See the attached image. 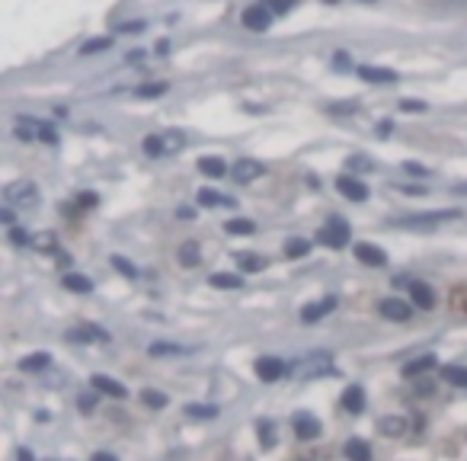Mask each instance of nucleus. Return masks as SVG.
Returning <instances> with one entry per match:
<instances>
[{
	"instance_id": "obj_1",
	"label": "nucleus",
	"mask_w": 467,
	"mask_h": 461,
	"mask_svg": "<svg viewBox=\"0 0 467 461\" xmlns=\"http://www.w3.org/2000/svg\"><path fill=\"white\" fill-rule=\"evenodd\" d=\"M461 209H448V211H425V215H406V218H394V228H413V230H432L445 221H458Z\"/></svg>"
},
{
	"instance_id": "obj_2",
	"label": "nucleus",
	"mask_w": 467,
	"mask_h": 461,
	"mask_svg": "<svg viewBox=\"0 0 467 461\" xmlns=\"http://www.w3.org/2000/svg\"><path fill=\"white\" fill-rule=\"evenodd\" d=\"M323 375H333V356L330 352H311V356H304L294 365V378H301V381L323 378Z\"/></svg>"
},
{
	"instance_id": "obj_3",
	"label": "nucleus",
	"mask_w": 467,
	"mask_h": 461,
	"mask_svg": "<svg viewBox=\"0 0 467 461\" xmlns=\"http://www.w3.org/2000/svg\"><path fill=\"white\" fill-rule=\"evenodd\" d=\"M317 240L323 247H333V250H342L349 244V224L342 218H330L320 230H317Z\"/></svg>"
},
{
	"instance_id": "obj_4",
	"label": "nucleus",
	"mask_w": 467,
	"mask_h": 461,
	"mask_svg": "<svg viewBox=\"0 0 467 461\" xmlns=\"http://www.w3.org/2000/svg\"><path fill=\"white\" fill-rule=\"evenodd\" d=\"M4 196H7L10 205H26V202H35V199H39V189H35L32 180H16L4 189Z\"/></svg>"
},
{
	"instance_id": "obj_5",
	"label": "nucleus",
	"mask_w": 467,
	"mask_h": 461,
	"mask_svg": "<svg viewBox=\"0 0 467 461\" xmlns=\"http://www.w3.org/2000/svg\"><path fill=\"white\" fill-rule=\"evenodd\" d=\"M292 429H294V436H298V439H317V436L323 433L320 419H317L314 413H304V410L292 417Z\"/></svg>"
},
{
	"instance_id": "obj_6",
	"label": "nucleus",
	"mask_w": 467,
	"mask_h": 461,
	"mask_svg": "<svg viewBox=\"0 0 467 461\" xmlns=\"http://www.w3.org/2000/svg\"><path fill=\"white\" fill-rule=\"evenodd\" d=\"M336 189H340V196H346L349 202H365L368 199V186L359 176H336Z\"/></svg>"
},
{
	"instance_id": "obj_7",
	"label": "nucleus",
	"mask_w": 467,
	"mask_h": 461,
	"mask_svg": "<svg viewBox=\"0 0 467 461\" xmlns=\"http://www.w3.org/2000/svg\"><path fill=\"white\" fill-rule=\"evenodd\" d=\"M266 173V167L259 161H250V157H240L237 164H234V167H230V180L234 183H253V180H259V176Z\"/></svg>"
},
{
	"instance_id": "obj_8",
	"label": "nucleus",
	"mask_w": 467,
	"mask_h": 461,
	"mask_svg": "<svg viewBox=\"0 0 467 461\" xmlns=\"http://www.w3.org/2000/svg\"><path fill=\"white\" fill-rule=\"evenodd\" d=\"M244 26L247 29H253V32H266L269 29V23H272V10L266 7V4H253V7H247L244 10Z\"/></svg>"
},
{
	"instance_id": "obj_9",
	"label": "nucleus",
	"mask_w": 467,
	"mask_h": 461,
	"mask_svg": "<svg viewBox=\"0 0 467 461\" xmlns=\"http://www.w3.org/2000/svg\"><path fill=\"white\" fill-rule=\"evenodd\" d=\"M282 375H285V362H282V359H275V356L256 359V378H259V381L272 384V381H279Z\"/></svg>"
},
{
	"instance_id": "obj_10",
	"label": "nucleus",
	"mask_w": 467,
	"mask_h": 461,
	"mask_svg": "<svg viewBox=\"0 0 467 461\" xmlns=\"http://www.w3.org/2000/svg\"><path fill=\"white\" fill-rule=\"evenodd\" d=\"M356 74L365 77L368 84H397V80H400L397 70H391V68H375V64H359Z\"/></svg>"
},
{
	"instance_id": "obj_11",
	"label": "nucleus",
	"mask_w": 467,
	"mask_h": 461,
	"mask_svg": "<svg viewBox=\"0 0 467 461\" xmlns=\"http://www.w3.org/2000/svg\"><path fill=\"white\" fill-rule=\"evenodd\" d=\"M356 257H359V263H365V266H387V253L381 250V247H375V244H368V240H359L356 244Z\"/></svg>"
},
{
	"instance_id": "obj_12",
	"label": "nucleus",
	"mask_w": 467,
	"mask_h": 461,
	"mask_svg": "<svg viewBox=\"0 0 467 461\" xmlns=\"http://www.w3.org/2000/svg\"><path fill=\"white\" fill-rule=\"evenodd\" d=\"M90 384H93V391L109 394V398H116V400H122V398L128 394L125 384L116 381V378H109V375H93V378H90Z\"/></svg>"
},
{
	"instance_id": "obj_13",
	"label": "nucleus",
	"mask_w": 467,
	"mask_h": 461,
	"mask_svg": "<svg viewBox=\"0 0 467 461\" xmlns=\"http://www.w3.org/2000/svg\"><path fill=\"white\" fill-rule=\"evenodd\" d=\"M378 307H381V317H387V321H394V324L410 321V305L400 298H384Z\"/></svg>"
},
{
	"instance_id": "obj_14",
	"label": "nucleus",
	"mask_w": 467,
	"mask_h": 461,
	"mask_svg": "<svg viewBox=\"0 0 467 461\" xmlns=\"http://www.w3.org/2000/svg\"><path fill=\"white\" fill-rule=\"evenodd\" d=\"M330 311H336V298H333V295H327V298L314 301V305H307L304 311H301V321L317 324V321H320V317H327Z\"/></svg>"
},
{
	"instance_id": "obj_15",
	"label": "nucleus",
	"mask_w": 467,
	"mask_h": 461,
	"mask_svg": "<svg viewBox=\"0 0 467 461\" xmlns=\"http://www.w3.org/2000/svg\"><path fill=\"white\" fill-rule=\"evenodd\" d=\"M340 404H342L346 413H362L365 410V388L362 384H349L346 391H342Z\"/></svg>"
},
{
	"instance_id": "obj_16",
	"label": "nucleus",
	"mask_w": 467,
	"mask_h": 461,
	"mask_svg": "<svg viewBox=\"0 0 467 461\" xmlns=\"http://www.w3.org/2000/svg\"><path fill=\"white\" fill-rule=\"evenodd\" d=\"M196 199H199V205H208V209H234V205H237L230 196H221V192H215V189H208V186L199 189Z\"/></svg>"
},
{
	"instance_id": "obj_17",
	"label": "nucleus",
	"mask_w": 467,
	"mask_h": 461,
	"mask_svg": "<svg viewBox=\"0 0 467 461\" xmlns=\"http://www.w3.org/2000/svg\"><path fill=\"white\" fill-rule=\"evenodd\" d=\"M410 301L416 307H423V311H429V307H435V292L425 282H413L410 279Z\"/></svg>"
},
{
	"instance_id": "obj_18",
	"label": "nucleus",
	"mask_w": 467,
	"mask_h": 461,
	"mask_svg": "<svg viewBox=\"0 0 467 461\" xmlns=\"http://www.w3.org/2000/svg\"><path fill=\"white\" fill-rule=\"evenodd\" d=\"M378 433L391 436V439H400V436H406V419L404 417H384V419H378Z\"/></svg>"
},
{
	"instance_id": "obj_19",
	"label": "nucleus",
	"mask_w": 467,
	"mask_h": 461,
	"mask_svg": "<svg viewBox=\"0 0 467 461\" xmlns=\"http://www.w3.org/2000/svg\"><path fill=\"white\" fill-rule=\"evenodd\" d=\"M68 340L70 343H90V340H109V333L106 330H99V327H74V330H68Z\"/></svg>"
},
{
	"instance_id": "obj_20",
	"label": "nucleus",
	"mask_w": 467,
	"mask_h": 461,
	"mask_svg": "<svg viewBox=\"0 0 467 461\" xmlns=\"http://www.w3.org/2000/svg\"><path fill=\"white\" fill-rule=\"evenodd\" d=\"M199 170H202L205 176H211V180H221V176L230 173V167L221 161V157H202V161H199Z\"/></svg>"
},
{
	"instance_id": "obj_21",
	"label": "nucleus",
	"mask_w": 467,
	"mask_h": 461,
	"mask_svg": "<svg viewBox=\"0 0 467 461\" xmlns=\"http://www.w3.org/2000/svg\"><path fill=\"white\" fill-rule=\"evenodd\" d=\"M342 455H346L349 461H368V458H371V448H368V442L349 439L346 445H342Z\"/></svg>"
},
{
	"instance_id": "obj_22",
	"label": "nucleus",
	"mask_w": 467,
	"mask_h": 461,
	"mask_svg": "<svg viewBox=\"0 0 467 461\" xmlns=\"http://www.w3.org/2000/svg\"><path fill=\"white\" fill-rule=\"evenodd\" d=\"M442 381L454 388H467V369L464 365H442Z\"/></svg>"
},
{
	"instance_id": "obj_23",
	"label": "nucleus",
	"mask_w": 467,
	"mask_h": 461,
	"mask_svg": "<svg viewBox=\"0 0 467 461\" xmlns=\"http://www.w3.org/2000/svg\"><path fill=\"white\" fill-rule=\"evenodd\" d=\"M141 147H144L147 157H167V141H163V135H147L144 141H141Z\"/></svg>"
},
{
	"instance_id": "obj_24",
	"label": "nucleus",
	"mask_w": 467,
	"mask_h": 461,
	"mask_svg": "<svg viewBox=\"0 0 467 461\" xmlns=\"http://www.w3.org/2000/svg\"><path fill=\"white\" fill-rule=\"evenodd\" d=\"M112 49V35H93L80 45V55H99V51H109Z\"/></svg>"
},
{
	"instance_id": "obj_25",
	"label": "nucleus",
	"mask_w": 467,
	"mask_h": 461,
	"mask_svg": "<svg viewBox=\"0 0 467 461\" xmlns=\"http://www.w3.org/2000/svg\"><path fill=\"white\" fill-rule=\"evenodd\" d=\"M429 369H435V356H419V359H413V362L404 365V375L416 378V375H425Z\"/></svg>"
},
{
	"instance_id": "obj_26",
	"label": "nucleus",
	"mask_w": 467,
	"mask_h": 461,
	"mask_svg": "<svg viewBox=\"0 0 467 461\" xmlns=\"http://www.w3.org/2000/svg\"><path fill=\"white\" fill-rule=\"evenodd\" d=\"M237 266L244 269V273H259V269H266V257H259V253H237Z\"/></svg>"
},
{
	"instance_id": "obj_27",
	"label": "nucleus",
	"mask_w": 467,
	"mask_h": 461,
	"mask_svg": "<svg viewBox=\"0 0 467 461\" xmlns=\"http://www.w3.org/2000/svg\"><path fill=\"white\" fill-rule=\"evenodd\" d=\"M64 288H68V292H77V295H90L93 292V282L87 279V276L70 273V276H64Z\"/></svg>"
},
{
	"instance_id": "obj_28",
	"label": "nucleus",
	"mask_w": 467,
	"mask_h": 461,
	"mask_svg": "<svg viewBox=\"0 0 467 461\" xmlns=\"http://www.w3.org/2000/svg\"><path fill=\"white\" fill-rule=\"evenodd\" d=\"M224 230H228V234H237V238H247V234H256V224H253L250 218H230V221L224 224Z\"/></svg>"
},
{
	"instance_id": "obj_29",
	"label": "nucleus",
	"mask_w": 467,
	"mask_h": 461,
	"mask_svg": "<svg viewBox=\"0 0 467 461\" xmlns=\"http://www.w3.org/2000/svg\"><path fill=\"white\" fill-rule=\"evenodd\" d=\"M51 365V356L49 352H32V356H26L20 362V369L23 371H42V369H49Z\"/></svg>"
},
{
	"instance_id": "obj_30",
	"label": "nucleus",
	"mask_w": 467,
	"mask_h": 461,
	"mask_svg": "<svg viewBox=\"0 0 467 461\" xmlns=\"http://www.w3.org/2000/svg\"><path fill=\"white\" fill-rule=\"evenodd\" d=\"M147 352H151L154 359H161V356H182V352H189V350L186 346H176V343H151Z\"/></svg>"
},
{
	"instance_id": "obj_31",
	"label": "nucleus",
	"mask_w": 467,
	"mask_h": 461,
	"mask_svg": "<svg viewBox=\"0 0 467 461\" xmlns=\"http://www.w3.org/2000/svg\"><path fill=\"white\" fill-rule=\"evenodd\" d=\"M176 259H180L182 266H199V244L196 240H186V244L180 247V253H176Z\"/></svg>"
},
{
	"instance_id": "obj_32",
	"label": "nucleus",
	"mask_w": 467,
	"mask_h": 461,
	"mask_svg": "<svg viewBox=\"0 0 467 461\" xmlns=\"http://www.w3.org/2000/svg\"><path fill=\"white\" fill-rule=\"evenodd\" d=\"M307 253H311V240H304V238H292L285 244V257H292V259H301Z\"/></svg>"
},
{
	"instance_id": "obj_33",
	"label": "nucleus",
	"mask_w": 467,
	"mask_h": 461,
	"mask_svg": "<svg viewBox=\"0 0 467 461\" xmlns=\"http://www.w3.org/2000/svg\"><path fill=\"white\" fill-rule=\"evenodd\" d=\"M141 400H144L147 407H154V410H163V407L170 404V398L163 391H154V388H147V391H141Z\"/></svg>"
},
{
	"instance_id": "obj_34",
	"label": "nucleus",
	"mask_w": 467,
	"mask_h": 461,
	"mask_svg": "<svg viewBox=\"0 0 467 461\" xmlns=\"http://www.w3.org/2000/svg\"><path fill=\"white\" fill-rule=\"evenodd\" d=\"M186 413H189V417H196V419H215L218 417V407L215 404H189Z\"/></svg>"
},
{
	"instance_id": "obj_35",
	"label": "nucleus",
	"mask_w": 467,
	"mask_h": 461,
	"mask_svg": "<svg viewBox=\"0 0 467 461\" xmlns=\"http://www.w3.org/2000/svg\"><path fill=\"white\" fill-rule=\"evenodd\" d=\"M112 269H116L119 276H125V279H138V269H135V263H128V259L119 257V253L112 257Z\"/></svg>"
},
{
	"instance_id": "obj_36",
	"label": "nucleus",
	"mask_w": 467,
	"mask_h": 461,
	"mask_svg": "<svg viewBox=\"0 0 467 461\" xmlns=\"http://www.w3.org/2000/svg\"><path fill=\"white\" fill-rule=\"evenodd\" d=\"M211 285L215 288H240L244 282H240V276H234V273H215L211 276Z\"/></svg>"
},
{
	"instance_id": "obj_37",
	"label": "nucleus",
	"mask_w": 467,
	"mask_h": 461,
	"mask_svg": "<svg viewBox=\"0 0 467 461\" xmlns=\"http://www.w3.org/2000/svg\"><path fill=\"white\" fill-rule=\"evenodd\" d=\"M35 122L32 119H16V138L20 141H32V138H39V132H35Z\"/></svg>"
},
{
	"instance_id": "obj_38",
	"label": "nucleus",
	"mask_w": 467,
	"mask_h": 461,
	"mask_svg": "<svg viewBox=\"0 0 467 461\" xmlns=\"http://www.w3.org/2000/svg\"><path fill=\"white\" fill-rule=\"evenodd\" d=\"M163 93H167V84H141L138 90H135V97L154 99V97H163Z\"/></svg>"
},
{
	"instance_id": "obj_39",
	"label": "nucleus",
	"mask_w": 467,
	"mask_h": 461,
	"mask_svg": "<svg viewBox=\"0 0 467 461\" xmlns=\"http://www.w3.org/2000/svg\"><path fill=\"white\" fill-rule=\"evenodd\" d=\"M163 141H167V151H170V154H176L182 145H186V135L176 132V128H173V132H163Z\"/></svg>"
},
{
	"instance_id": "obj_40",
	"label": "nucleus",
	"mask_w": 467,
	"mask_h": 461,
	"mask_svg": "<svg viewBox=\"0 0 467 461\" xmlns=\"http://www.w3.org/2000/svg\"><path fill=\"white\" fill-rule=\"evenodd\" d=\"M327 112H333V116H349V112H359V103H352V99H342V103H330Z\"/></svg>"
},
{
	"instance_id": "obj_41",
	"label": "nucleus",
	"mask_w": 467,
	"mask_h": 461,
	"mask_svg": "<svg viewBox=\"0 0 467 461\" xmlns=\"http://www.w3.org/2000/svg\"><path fill=\"white\" fill-rule=\"evenodd\" d=\"M263 4L272 10V13H279V16H282V13H288V10L294 7V0H263Z\"/></svg>"
},
{
	"instance_id": "obj_42",
	"label": "nucleus",
	"mask_w": 467,
	"mask_h": 461,
	"mask_svg": "<svg viewBox=\"0 0 467 461\" xmlns=\"http://www.w3.org/2000/svg\"><path fill=\"white\" fill-rule=\"evenodd\" d=\"M349 167H352V170H362V173H365V170H371V167H375V164H371L368 161V157H365V154H352V157H349Z\"/></svg>"
},
{
	"instance_id": "obj_43",
	"label": "nucleus",
	"mask_w": 467,
	"mask_h": 461,
	"mask_svg": "<svg viewBox=\"0 0 467 461\" xmlns=\"http://www.w3.org/2000/svg\"><path fill=\"white\" fill-rule=\"evenodd\" d=\"M10 240H13L16 247H29V244H32V238H29L23 228H13V230H10Z\"/></svg>"
},
{
	"instance_id": "obj_44",
	"label": "nucleus",
	"mask_w": 467,
	"mask_h": 461,
	"mask_svg": "<svg viewBox=\"0 0 467 461\" xmlns=\"http://www.w3.org/2000/svg\"><path fill=\"white\" fill-rule=\"evenodd\" d=\"M429 109V106L423 103V99H404V103H400V112H425Z\"/></svg>"
},
{
	"instance_id": "obj_45",
	"label": "nucleus",
	"mask_w": 467,
	"mask_h": 461,
	"mask_svg": "<svg viewBox=\"0 0 467 461\" xmlns=\"http://www.w3.org/2000/svg\"><path fill=\"white\" fill-rule=\"evenodd\" d=\"M39 138H42L45 145H55V141H58V132H55L51 125H39Z\"/></svg>"
},
{
	"instance_id": "obj_46",
	"label": "nucleus",
	"mask_w": 467,
	"mask_h": 461,
	"mask_svg": "<svg viewBox=\"0 0 467 461\" xmlns=\"http://www.w3.org/2000/svg\"><path fill=\"white\" fill-rule=\"evenodd\" d=\"M404 170H406L410 176H429V170L419 167V164H413V161H406V164H404Z\"/></svg>"
},
{
	"instance_id": "obj_47",
	"label": "nucleus",
	"mask_w": 467,
	"mask_h": 461,
	"mask_svg": "<svg viewBox=\"0 0 467 461\" xmlns=\"http://www.w3.org/2000/svg\"><path fill=\"white\" fill-rule=\"evenodd\" d=\"M141 29H144V23H141V20H132V23H122L119 32H141Z\"/></svg>"
},
{
	"instance_id": "obj_48",
	"label": "nucleus",
	"mask_w": 467,
	"mask_h": 461,
	"mask_svg": "<svg viewBox=\"0 0 467 461\" xmlns=\"http://www.w3.org/2000/svg\"><path fill=\"white\" fill-rule=\"evenodd\" d=\"M32 244H35V247H45V250H49V247H55V238H51V234H42V238H32Z\"/></svg>"
},
{
	"instance_id": "obj_49",
	"label": "nucleus",
	"mask_w": 467,
	"mask_h": 461,
	"mask_svg": "<svg viewBox=\"0 0 467 461\" xmlns=\"http://www.w3.org/2000/svg\"><path fill=\"white\" fill-rule=\"evenodd\" d=\"M80 202H84V209H93L99 199H96V192H80Z\"/></svg>"
},
{
	"instance_id": "obj_50",
	"label": "nucleus",
	"mask_w": 467,
	"mask_h": 461,
	"mask_svg": "<svg viewBox=\"0 0 467 461\" xmlns=\"http://www.w3.org/2000/svg\"><path fill=\"white\" fill-rule=\"evenodd\" d=\"M394 132V122H378V138H387Z\"/></svg>"
},
{
	"instance_id": "obj_51",
	"label": "nucleus",
	"mask_w": 467,
	"mask_h": 461,
	"mask_svg": "<svg viewBox=\"0 0 467 461\" xmlns=\"http://www.w3.org/2000/svg\"><path fill=\"white\" fill-rule=\"evenodd\" d=\"M400 192H410V196H425V186H397Z\"/></svg>"
},
{
	"instance_id": "obj_52",
	"label": "nucleus",
	"mask_w": 467,
	"mask_h": 461,
	"mask_svg": "<svg viewBox=\"0 0 467 461\" xmlns=\"http://www.w3.org/2000/svg\"><path fill=\"white\" fill-rule=\"evenodd\" d=\"M263 445L266 448L272 445V426H269V423H263Z\"/></svg>"
},
{
	"instance_id": "obj_53",
	"label": "nucleus",
	"mask_w": 467,
	"mask_h": 461,
	"mask_svg": "<svg viewBox=\"0 0 467 461\" xmlns=\"http://www.w3.org/2000/svg\"><path fill=\"white\" fill-rule=\"evenodd\" d=\"M452 196H467V183H454V186H452Z\"/></svg>"
},
{
	"instance_id": "obj_54",
	"label": "nucleus",
	"mask_w": 467,
	"mask_h": 461,
	"mask_svg": "<svg viewBox=\"0 0 467 461\" xmlns=\"http://www.w3.org/2000/svg\"><path fill=\"white\" fill-rule=\"evenodd\" d=\"M346 64H349V55H346V51H340V55H336V68H346Z\"/></svg>"
},
{
	"instance_id": "obj_55",
	"label": "nucleus",
	"mask_w": 467,
	"mask_h": 461,
	"mask_svg": "<svg viewBox=\"0 0 467 461\" xmlns=\"http://www.w3.org/2000/svg\"><path fill=\"white\" fill-rule=\"evenodd\" d=\"M167 49H170L167 39H163V42H157V55H167Z\"/></svg>"
},
{
	"instance_id": "obj_56",
	"label": "nucleus",
	"mask_w": 467,
	"mask_h": 461,
	"mask_svg": "<svg viewBox=\"0 0 467 461\" xmlns=\"http://www.w3.org/2000/svg\"><path fill=\"white\" fill-rule=\"evenodd\" d=\"M0 218H4V224H13V211H10V209H4V215H0Z\"/></svg>"
},
{
	"instance_id": "obj_57",
	"label": "nucleus",
	"mask_w": 467,
	"mask_h": 461,
	"mask_svg": "<svg viewBox=\"0 0 467 461\" xmlns=\"http://www.w3.org/2000/svg\"><path fill=\"white\" fill-rule=\"evenodd\" d=\"M323 4H340V0H323Z\"/></svg>"
},
{
	"instance_id": "obj_58",
	"label": "nucleus",
	"mask_w": 467,
	"mask_h": 461,
	"mask_svg": "<svg viewBox=\"0 0 467 461\" xmlns=\"http://www.w3.org/2000/svg\"><path fill=\"white\" fill-rule=\"evenodd\" d=\"M365 4H371V0H365Z\"/></svg>"
}]
</instances>
